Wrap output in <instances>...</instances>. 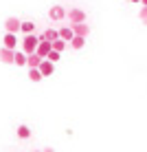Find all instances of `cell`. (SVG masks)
Segmentation results:
<instances>
[{
  "label": "cell",
  "mask_w": 147,
  "mask_h": 152,
  "mask_svg": "<svg viewBox=\"0 0 147 152\" xmlns=\"http://www.w3.org/2000/svg\"><path fill=\"white\" fill-rule=\"evenodd\" d=\"M140 7H147V0H140Z\"/></svg>",
  "instance_id": "7402d4cb"
},
{
  "label": "cell",
  "mask_w": 147,
  "mask_h": 152,
  "mask_svg": "<svg viewBox=\"0 0 147 152\" xmlns=\"http://www.w3.org/2000/svg\"><path fill=\"white\" fill-rule=\"evenodd\" d=\"M130 2H134V4H140V0H130Z\"/></svg>",
  "instance_id": "603a6c76"
},
{
  "label": "cell",
  "mask_w": 147,
  "mask_h": 152,
  "mask_svg": "<svg viewBox=\"0 0 147 152\" xmlns=\"http://www.w3.org/2000/svg\"><path fill=\"white\" fill-rule=\"evenodd\" d=\"M57 31H59V40H64V42H70L72 38H75V33H72L70 27H62V29H57Z\"/></svg>",
  "instance_id": "8fae6325"
},
{
  "label": "cell",
  "mask_w": 147,
  "mask_h": 152,
  "mask_svg": "<svg viewBox=\"0 0 147 152\" xmlns=\"http://www.w3.org/2000/svg\"><path fill=\"white\" fill-rule=\"evenodd\" d=\"M68 44H70L75 51H79V49H83V44H86V38H79V35H75V38L68 42Z\"/></svg>",
  "instance_id": "9a60e30c"
},
{
  "label": "cell",
  "mask_w": 147,
  "mask_h": 152,
  "mask_svg": "<svg viewBox=\"0 0 147 152\" xmlns=\"http://www.w3.org/2000/svg\"><path fill=\"white\" fill-rule=\"evenodd\" d=\"M42 152H55L53 148H44V150H42Z\"/></svg>",
  "instance_id": "44dd1931"
},
{
  "label": "cell",
  "mask_w": 147,
  "mask_h": 152,
  "mask_svg": "<svg viewBox=\"0 0 147 152\" xmlns=\"http://www.w3.org/2000/svg\"><path fill=\"white\" fill-rule=\"evenodd\" d=\"M40 40H49V42H55V40H59V31L57 29H44L42 33L38 35Z\"/></svg>",
  "instance_id": "9c48e42d"
},
{
  "label": "cell",
  "mask_w": 147,
  "mask_h": 152,
  "mask_svg": "<svg viewBox=\"0 0 147 152\" xmlns=\"http://www.w3.org/2000/svg\"><path fill=\"white\" fill-rule=\"evenodd\" d=\"M66 44H68V42H64V40H55V42H51L53 51H57V53H62V51L66 49Z\"/></svg>",
  "instance_id": "e0dca14e"
},
{
  "label": "cell",
  "mask_w": 147,
  "mask_h": 152,
  "mask_svg": "<svg viewBox=\"0 0 147 152\" xmlns=\"http://www.w3.org/2000/svg\"><path fill=\"white\" fill-rule=\"evenodd\" d=\"M38 44H40V38H38L35 33H31V35H24V38H22V53H27V55L35 53Z\"/></svg>",
  "instance_id": "6da1fadb"
},
{
  "label": "cell",
  "mask_w": 147,
  "mask_h": 152,
  "mask_svg": "<svg viewBox=\"0 0 147 152\" xmlns=\"http://www.w3.org/2000/svg\"><path fill=\"white\" fill-rule=\"evenodd\" d=\"M13 64H18V66H27V53H22V51H15V55H13Z\"/></svg>",
  "instance_id": "5bb4252c"
},
{
  "label": "cell",
  "mask_w": 147,
  "mask_h": 152,
  "mask_svg": "<svg viewBox=\"0 0 147 152\" xmlns=\"http://www.w3.org/2000/svg\"><path fill=\"white\" fill-rule=\"evenodd\" d=\"M20 24H22V22H20L18 18H13V15L7 18V20H4V33H15V35H18L20 33Z\"/></svg>",
  "instance_id": "3957f363"
},
{
  "label": "cell",
  "mask_w": 147,
  "mask_h": 152,
  "mask_svg": "<svg viewBox=\"0 0 147 152\" xmlns=\"http://www.w3.org/2000/svg\"><path fill=\"white\" fill-rule=\"evenodd\" d=\"M140 20L147 24V7H140Z\"/></svg>",
  "instance_id": "ffe728a7"
},
{
  "label": "cell",
  "mask_w": 147,
  "mask_h": 152,
  "mask_svg": "<svg viewBox=\"0 0 147 152\" xmlns=\"http://www.w3.org/2000/svg\"><path fill=\"white\" fill-rule=\"evenodd\" d=\"M66 15H68V20H70V27H72V24L86 22V13H83V9H79V7H72Z\"/></svg>",
  "instance_id": "7a4b0ae2"
},
{
  "label": "cell",
  "mask_w": 147,
  "mask_h": 152,
  "mask_svg": "<svg viewBox=\"0 0 147 152\" xmlns=\"http://www.w3.org/2000/svg\"><path fill=\"white\" fill-rule=\"evenodd\" d=\"M29 80L31 82H42V73L38 69H29Z\"/></svg>",
  "instance_id": "ac0fdd59"
},
{
  "label": "cell",
  "mask_w": 147,
  "mask_h": 152,
  "mask_svg": "<svg viewBox=\"0 0 147 152\" xmlns=\"http://www.w3.org/2000/svg\"><path fill=\"white\" fill-rule=\"evenodd\" d=\"M40 64H42V57L40 55H35V53L27 55V66H29V69H38Z\"/></svg>",
  "instance_id": "7c38bea8"
},
{
  "label": "cell",
  "mask_w": 147,
  "mask_h": 152,
  "mask_svg": "<svg viewBox=\"0 0 147 152\" xmlns=\"http://www.w3.org/2000/svg\"><path fill=\"white\" fill-rule=\"evenodd\" d=\"M38 71L42 73V77H51L55 73V64H53V62H49V60H42V64L38 66Z\"/></svg>",
  "instance_id": "8992f818"
},
{
  "label": "cell",
  "mask_w": 147,
  "mask_h": 152,
  "mask_svg": "<svg viewBox=\"0 0 147 152\" xmlns=\"http://www.w3.org/2000/svg\"><path fill=\"white\" fill-rule=\"evenodd\" d=\"M59 55H62V53H57V51H51V53L46 55V60H49V62H53V64H55V62H59Z\"/></svg>",
  "instance_id": "d6986e66"
},
{
  "label": "cell",
  "mask_w": 147,
  "mask_h": 152,
  "mask_svg": "<svg viewBox=\"0 0 147 152\" xmlns=\"http://www.w3.org/2000/svg\"><path fill=\"white\" fill-rule=\"evenodd\" d=\"M2 44H4V49H9V51H15V49H18V35H15V33H4V38H2Z\"/></svg>",
  "instance_id": "5b68a950"
},
{
  "label": "cell",
  "mask_w": 147,
  "mask_h": 152,
  "mask_svg": "<svg viewBox=\"0 0 147 152\" xmlns=\"http://www.w3.org/2000/svg\"><path fill=\"white\" fill-rule=\"evenodd\" d=\"M33 152H42V150H33Z\"/></svg>",
  "instance_id": "cb8c5ba5"
},
{
  "label": "cell",
  "mask_w": 147,
  "mask_h": 152,
  "mask_svg": "<svg viewBox=\"0 0 147 152\" xmlns=\"http://www.w3.org/2000/svg\"><path fill=\"white\" fill-rule=\"evenodd\" d=\"M33 31H35V22H29V20H27V22H22V24H20V33L31 35Z\"/></svg>",
  "instance_id": "4fadbf2b"
},
{
  "label": "cell",
  "mask_w": 147,
  "mask_h": 152,
  "mask_svg": "<svg viewBox=\"0 0 147 152\" xmlns=\"http://www.w3.org/2000/svg\"><path fill=\"white\" fill-rule=\"evenodd\" d=\"M53 51V46H51V42L49 40H40V44H38V49H35V55H40L42 60H46V55Z\"/></svg>",
  "instance_id": "277c9868"
},
{
  "label": "cell",
  "mask_w": 147,
  "mask_h": 152,
  "mask_svg": "<svg viewBox=\"0 0 147 152\" xmlns=\"http://www.w3.org/2000/svg\"><path fill=\"white\" fill-rule=\"evenodd\" d=\"M18 137L20 139H29L31 137V128H29V126H24V124L18 126Z\"/></svg>",
  "instance_id": "2e32d148"
},
{
  "label": "cell",
  "mask_w": 147,
  "mask_h": 152,
  "mask_svg": "<svg viewBox=\"0 0 147 152\" xmlns=\"http://www.w3.org/2000/svg\"><path fill=\"white\" fill-rule=\"evenodd\" d=\"M49 15H51V20H55V22H62V20L66 18V9L59 7V4H55V7H51Z\"/></svg>",
  "instance_id": "52a82bcc"
},
{
  "label": "cell",
  "mask_w": 147,
  "mask_h": 152,
  "mask_svg": "<svg viewBox=\"0 0 147 152\" xmlns=\"http://www.w3.org/2000/svg\"><path fill=\"white\" fill-rule=\"evenodd\" d=\"M72 33L75 35H79V38H88V33H90V24H86V22H81V24H72Z\"/></svg>",
  "instance_id": "ba28073f"
},
{
  "label": "cell",
  "mask_w": 147,
  "mask_h": 152,
  "mask_svg": "<svg viewBox=\"0 0 147 152\" xmlns=\"http://www.w3.org/2000/svg\"><path fill=\"white\" fill-rule=\"evenodd\" d=\"M13 55L15 51H9V49H0V62H4V64H13Z\"/></svg>",
  "instance_id": "30bf717a"
}]
</instances>
